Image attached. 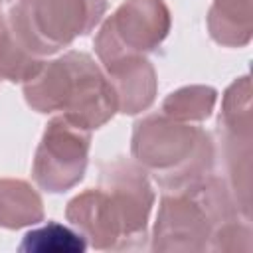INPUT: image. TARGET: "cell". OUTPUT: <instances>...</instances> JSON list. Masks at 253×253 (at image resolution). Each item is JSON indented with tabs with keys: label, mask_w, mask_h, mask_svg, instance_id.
I'll return each instance as SVG.
<instances>
[{
	"label": "cell",
	"mask_w": 253,
	"mask_h": 253,
	"mask_svg": "<svg viewBox=\"0 0 253 253\" xmlns=\"http://www.w3.org/2000/svg\"><path fill=\"white\" fill-rule=\"evenodd\" d=\"M26 97L40 113L65 111L67 121L85 128H97L119 107L111 83L85 53L77 51L45 67L40 63L26 83Z\"/></svg>",
	"instance_id": "cell-1"
},
{
	"label": "cell",
	"mask_w": 253,
	"mask_h": 253,
	"mask_svg": "<svg viewBox=\"0 0 253 253\" xmlns=\"http://www.w3.org/2000/svg\"><path fill=\"white\" fill-rule=\"evenodd\" d=\"M125 166V164H123ZM109 188H95L77 196L67 210L75 225L93 237L97 247H115V239L138 237L144 233L152 192L138 170L128 164L105 176Z\"/></svg>",
	"instance_id": "cell-2"
},
{
	"label": "cell",
	"mask_w": 253,
	"mask_h": 253,
	"mask_svg": "<svg viewBox=\"0 0 253 253\" xmlns=\"http://www.w3.org/2000/svg\"><path fill=\"white\" fill-rule=\"evenodd\" d=\"M103 10L105 0H20L10 16L12 34L30 53H51L87 34Z\"/></svg>",
	"instance_id": "cell-3"
},
{
	"label": "cell",
	"mask_w": 253,
	"mask_h": 253,
	"mask_svg": "<svg viewBox=\"0 0 253 253\" xmlns=\"http://www.w3.org/2000/svg\"><path fill=\"white\" fill-rule=\"evenodd\" d=\"M89 128L79 126L65 117L51 121L38 150L34 174L40 186L49 192H61L81 180L87 164Z\"/></svg>",
	"instance_id": "cell-4"
},
{
	"label": "cell",
	"mask_w": 253,
	"mask_h": 253,
	"mask_svg": "<svg viewBox=\"0 0 253 253\" xmlns=\"http://www.w3.org/2000/svg\"><path fill=\"white\" fill-rule=\"evenodd\" d=\"M168 30V12L160 0H128L105 26L97 42L128 45L121 61L136 57V49H152ZM119 61V63H121ZM117 65V63H115Z\"/></svg>",
	"instance_id": "cell-5"
},
{
	"label": "cell",
	"mask_w": 253,
	"mask_h": 253,
	"mask_svg": "<svg viewBox=\"0 0 253 253\" xmlns=\"http://www.w3.org/2000/svg\"><path fill=\"white\" fill-rule=\"evenodd\" d=\"M42 219V202L24 182H0V223L20 227Z\"/></svg>",
	"instance_id": "cell-6"
},
{
	"label": "cell",
	"mask_w": 253,
	"mask_h": 253,
	"mask_svg": "<svg viewBox=\"0 0 253 253\" xmlns=\"http://www.w3.org/2000/svg\"><path fill=\"white\" fill-rule=\"evenodd\" d=\"M249 0H215L210 12V30L219 43L243 45L239 34L249 42Z\"/></svg>",
	"instance_id": "cell-7"
},
{
	"label": "cell",
	"mask_w": 253,
	"mask_h": 253,
	"mask_svg": "<svg viewBox=\"0 0 253 253\" xmlns=\"http://www.w3.org/2000/svg\"><path fill=\"white\" fill-rule=\"evenodd\" d=\"M87 243L83 235L61 223H47L40 229L28 231L24 241L20 243V251H36V253H75L85 251Z\"/></svg>",
	"instance_id": "cell-8"
}]
</instances>
